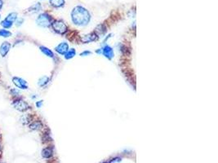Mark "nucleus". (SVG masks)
Wrapping results in <instances>:
<instances>
[{
  "mask_svg": "<svg viewBox=\"0 0 218 163\" xmlns=\"http://www.w3.org/2000/svg\"><path fill=\"white\" fill-rule=\"evenodd\" d=\"M71 17L73 22L77 25H85L88 24L90 20V14L88 10L83 7L78 6L74 8L71 13Z\"/></svg>",
  "mask_w": 218,
  "mask_h": 163,
  "instance_id": "nucleus-1",
  "label": "nucleus"
},
{
  "mask_svg": "<svg viewBox=\"0 0 218 163\" xmlns=\"http://www.w3.org/2000/svg\"><path fill=\"white\" fill-rule=\"evenodd\" d=\"M37 24H39V26L42 27H48L50 26L52 23V19L48 14L47 13H43L40 14L36 20Z\"/></svg>",
  "mask_w": 218,
  "mask_h": 163,
  "instance_id": "nucleus-2",
  "label": "nucleus"
},
{
  "mask_svg": "<svg viewBox=\"0 0 218 163\" xmlns=\"http://www.w3.org/2000/svg\"><path fill=\"white\" fill-rule=\"evenodd\" d=\"M52 25L54 31H56V32L60 34H65L68 29L66 24L63 21H61V20H56L53 23H52Z\"/></svg>",
  "mask_w": 218,
  "mask_h": 163,
  "instance_id": "nucleus-3",
  "label": "nucleus"
},
{
  "mask_svg": "<svg viewBox=\"0 0 218 163\" xmlns=\"http://www.w3.org/2000/svg\"><path fill=\"white\" fill-rule=\"evenodd\" d=\"M12 105L16 110L20 111V112H25L29 108V104L21 99L15 100L14 101L12 102Z\"/></svg>",
  "mask_w": 218,
  "mask_h": 163,
  "instance_id": "nucleus-4",
  "label": "nucleus"
},
{
  "mask_svg": "<svg viewBox=\"0 0 218 163\" xmlns=\"http://www.w3.org/2000/svg\"><path fill=\"white\" fill-rule=\"evenodd\" d=\"M12 82L13 83L16 85V87H17L20 89H27L28 88V85H27V82L25 81L22 78H20V77H14L12 78Z\"/></svg>",
  "mask_w": 218,
  "mask_h": 163,
  "instance_id": "nucleus-5",
  "label": "nucleus"
},
{
  "mask_svg": "<svg viewBox=\"0 0 218 163\" xmlns=\"http://www.w3.org/2000/svg\"><path fill=\"white\" fill-rule=\"evenodd\" d=\"M11 44L8 42H3L2 45L0 46V54L3 57L6 56L8 51H10Z\"/></svg>",
  "mask_w": 218,
  "mask_h": 163,
  "instance_id": "nucleus-6",
  "label": "nucleus"
},
{
  "mask_svg": "<svg viewBox=\"0 0 218 163\" xmlns=\"http://www.w3.org/2000/svg\"><path fill=\"white\" fill-rule=\"evenodd\" d=\"M68 50H69V45L66 43H60V44L56 47V51L59 53V54H61V55H65V53L68 51Z\"/></svg>",
  "mask_w": 218,
  "mask_h": 163,
  "instance_id": "nucleus-7",
  "label": "nucleus"
},
{
  "mask_svg": "<svg viewBox=\"0 0 218 163\" xmlns=\"http://www.w3.org/2000/svg\"><path fill=\"white\" fill-rule=\"evenodd\" d=\"M102 54L108 59H112L114 57V51L113 49L110 47V46H105L102 49Z\"/></svg>",
  "mask_w": 218,
  "mask_h": 163,
  "instance_id": "nucleus-8",
  "label": "nucleus"
},
{
  "mask_svg": "<svg viewBox=\"0 0 218 163\" xmlns=\"http://www.w3.org/2000/svg\"><path fill=\"white\" fill-rule=\"evenodd\" d=\"M98 39V36L95 34V33H92L88 35H85L84 38H82V42L84 43H90V42H93V41H96Z\"/></svg>",
  "mask_w": 218,
  "mask_h": 163,
  "instance_id": "nucleus-9",
  "label": "nucleus"
},
{
  "mask_svg": "<svg viewBox=\"0 0 218 163\" xmlns=\"http://www.w3.org/2000/svg\"><path fill=\"white\" fill-rule=\"evenodd\" d=\"M52 148H47V149H44L42 152V156L45 158H49V157H52Z\"/></svg>",
  "mask_w": 218,
  "mask_h": 163,
  "instance_id": "nucleus-10",
  "label": "nucleus"
},
{
  "mask_svg": "<svg viewBox=\"0 0 218 163\" xmlns=\"http://www.w3.org/2000/svg\"><path fill=\"white\" fill-rule=\"evenodd\" d=\"M16 19H17V14H16V12H12L10 14H8V16L5 18V20L9 21L12 24H13L16 20Z\"/></svg>",
  "mask_w": 218,
  "mask_h": 163,
  "instance_id": "nucleus-11",
  "label": "nucleus"
},
{
  "mask_svg": "<svg viewBox=\"0 0 218 163\" xmlns=\"http://www.w3.org/2000/svg\"><path fill=\"white\" fill-rule=\"evenodd\" d=\"M106 27L103 25V24H99L97 27H96V31H95V34H96V35H103L106 33Z\"/></svg>",
  "mask_w": 218,
  "mask_h": 163,
  "instance_id": "nucleus-12",
  "label": "nucleus"
},
{
  "mask_svg": "<svg viewBox=\"0 0 218 163\" xmlns=\"http://www.w3.org/2000/svg\"><path fill=\"white\" fill-rule=\"evenodd\" d=\"M50 3L52 6L55 7V8H60V7L63 6L65 3V0H50Z\"/></svg>",
  "mask_w": 218,
  "mask_h": 163,
  "instance_id": "nucleus-13",
  "label": "nucleus"
},
{
  "mask_svg": "<svg viewBox=\"0 0 218 163\" xmlns=\"http://www.w3.org/2000/svg\"><path fill=\"white\" fill-rule=\"evenodd\" d=\"M41 10V5L40 3H36L35 5H33L32 7L29 8V12H31V13H35V12H38Z\"/></svg>",
  "mask_w": 218,
  "mask_h": 163,
  "instance_id": "nucleus-14",
  "label": "nucleus"
},
{
  "mask_svg": "<svg viewBox=\"0 0 218 163\" xmlns=\"http://www.w3.org/2000/svg\"><path fill=\"white\" fill-rule=\"evenodd\" d=\"M40 50L43 53V54H45L46 55H47V56L49 57H53L54 56V55H53V52L50 50V49L47 48V47H40Z\"/></svg>",
  "mask_w": 218,
  "mask_h": 163,
  "instance_id": "nucleus-15",
  "label": "nucleus"
},
{
  "mask_svg": "<svg viewBox=\"0 0 218 163\" xmlns=\"http://www.w3.org/2000/svg\"><path fill=\"white\" fill-rule=\"evenodd\" d=\"M42 127V123H41L39 121H37V122H34L33 123H31L30 126V128L31 130H39Z\"/></svg>",
  "mask_w": 218,
  "mask_h": 163,
  "instance_id": "nucleus-16",
  "label": "nucleus"
},
{
  "mask_svg": "<svg viewBox=\"0 0 218 163\" xmlns=\"http://www.w3.org/2000/svg\"><path fill=\"white\" fill-rule=\"evenodd\" d=\"M49 78L48 77H46V76H43L39 80V87H44V86L47 85L48 83Z\"/></svg>",
  "mask_w": 218,
  "mask_h": 163,
  "instance_id": "nucleus-17",
  "label": "nucleus"
},
{
  "mask_svg": "<svg viewBox=\"0 0 218 163\" xmlns=\"http://www.w3.org/2000/svg\"><path fill=\"white\" fill-rule=\"evenodd\" d=\"M76 51L74 49H70V50H68V51L65 53V59H71L72 57H74L75 55Z\"/></svg>",
  "mask_w": 218,
  "mask_h": 163,
  "instance_id": "nucleus-18",
  "label": "nucleus"
},
{
  "mask_svg": "<svg viewBox=\"0 0 218 163\" xmlns=\"http://www.w3.org/2000/svg\"><path fill=\"white\" fill-rule=\"evenodd\" d=\"M12 35V33L10 31L7 30V29H0V36L3 37V38H8Z\"/></svg>",
  "mask_w": 218,
  "mask_h": 163,
  "instance_id": "nucleus-19",
  "label": "nucleus"
},
{
  "mask_svg": "<svg viewBox=\"0 0 218 163\" xmlns=\"http://www.w3.org/2000/svg\"><path fill=\"white\" fill-rule=\"evenodd\" d=\"M30 118L29 115H23V116H21V118H20V122H22L24 125L28 124L29 122H30Z\"/></svg>",
  "mask_w": 218,
  "mask_h": 163,
  "instance_id": "nucleus-20",
  "label": "nucleus"
},
{
  "mask_svg": "<svg viewBox=\"0 0 218 163\" xmlns=\"http://www.w3.org/2000/svg\"><path fill=\"white\" fill-rule=\"evenodd\" d=\"M1 24H2L3 27H4V28H6V29L10 28V27L12 25V23H10L9 21H8V20H3L2 22H1Z\"/></svg>",
  "mask_w": 218,
  "mask_h": 163,
  "instance_id": "nucleus-21",
  "label": "nucleus"
},
{
  "mask_svg": "<svg viewBox=\"0 0 218 163\" xmlns=\"http://www.w3.org/2000/svg\"><path fill=\"white\" fill-rule=\"evenodd\" d=\"M11 93H12V96H19L20 92H19V91H17L16 89H12V90H11Z\"/></svg>",
  "mask_w": 218,
  "mask_h": 163,
  "instance_id": "nucleus-22",
  "label": "nucleus"
},
{
  "mask_svg": "<svg viewBox=\"0 0 218 163\" xmlns=\"http://www.w3.org/2000/svg\"><path fill=\"white\" fill-rule=\"evenodd\" d=\"M42 105H43V101H42V100H40V101H38L36 103V106L38 107V108H40Z\"/></svg>",
  "mask_w": 218,
  "mask_h": 163,
  "instance_id": "nucleus-23",
  "label": "nucleus"
},
{
  "mask_svg": "<svg viewBox=\"0 0 218 163\" xmlns=\"http://www.w3.org/2000/svg\"><path fill=\"white\" fill-rule=\"evenodd\" d=\"M22 22H23V19L17 20V21H16V25H17V26H19V25H20V24H22Z\"/></svg>",
  "mask_w": 218,
  "mask_h": 163,
  "instance_id": "nucleus-24",
  "label": "nucleus"
},
{
  "mask_svg": "<svg viewBox=\"0 0 218 163\" xmlns=\"http://www.w3.org/2000/svg\"><path fill=\"white\" fill-rule=\"evenodd\" d=\"M91 54V52L90 51H84V52H83L81 54V55H83V56H84L85 55H90Z\"/></svg>",
  "mask_w": 218,
  "mask_h": 163,
  "instance_id": "nucleus-25",
  "label": "nucleus"
},
{
  "mask_svg": "<svg viewBox=\"0 0 218 163\" xmlns=\"http://www.w3.org/2000/svg\"><path fill=\"white\" fill-rule=\"evenodd\" d=\"M3 3L2 0H0V8L3 7Z\"/></svg>",
  "mask_w": 218,
  "mask_h": 163,
  "instance_id": "nucleus-26",
  "label": "nucleus"
}]
</instances>
